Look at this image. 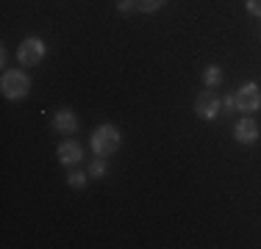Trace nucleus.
<instances>
[{"label":"nucleus","mask_w":261,"mask_h":249,"mask_svg":"<svg viewBox=\"0 0 261 249\" xmlns=\"http://www.w3.org/2000/svg\"><path fill=\"white\" fill-rule=\"evenodd\" d=\"M17 58H20V64H25V67H36L42 58H45V42L36 39V36H28V39L20 45V50H17Z\"/></svg>","instance_id":"4"},{"label":"nucleus","mask_w":261,"mask_h":249,"mask_svg":"<svg viewBox=\"0 0 261 249\" xmlns=\"http://www.w3.org/2000/svg\"><path fill=\"white\" fill-rule=\"evenodd\" d=\"M203 83L208 86V89H217V86L222 83V70L217 64H211V67H206V72H203Z\"/></svg>","instance_id":"9"},{"label":"nucleus","mask_w":261,"mask_h":249,"mask_svg":"<svg viewBox=\"0 0 261 249\" xmlns=\"http://www.w3.org/2000/svg\"><path fill=\"white\" fill-rule=\"evenodd\" d=\"M0 91L6 100H22L31 91V78L20 70H9L0 78Z\"/></svg>","instance_id":"2"},{"label":"nucleus","mask_w":261,"mask_h":249,"mask_svg":"<svg viewBox=\"0 0 261 249\" xmlns=\"http://www.w3.org/2000/svg\"><path fill=\"white\" fill-rule=\"evenodd\" d=\"M222 111V100L214 95L211 89L200 91L195 100V114L200 116V119H217V114Z\"/></svg>","instance_id":"5"},{"label":"nucleus","mask_w":261,"mask_h":249,"mask_svg":"<svg viewBox=\"0 0 261 249\" xmlns=\"http://www.w3.org/2000/svg\"><path fill=\"white\" fill-rule=\"evenodd\" d=\"M120 149V130H117V124H100V128L92 133V152L95 155H111Z\"/></svg>","instance_id":"1"},{"label":"nucleus","mask_w":261,"mask_h":249,"mask_svg":"<svg viewBox=\"0 0 261 249\" xmlns=\"http://www.w3.org/2000/svg\"><path fill=\"white\" fill-rule=\"evenodd\" d=\"M167 0H136V11H145V14H156Z\"/></svg>","instance_id":"11"},{"label":"nucleus","mask_w":261,"mask_h":249,"mask_svg":"<svg viewBox=\"0 0 261 249\" xmlns=\"http://www.w3.org/2000/svg\"><path fill=\"white\" fill-rule=\"evenodd\" d=\"M247 11L253 17H261V0H247Z\"/></svg>","instance_id":"14"},{"label":"nucleus","mask_w":261,"mask_h":249,"mask_svg":"<svg viewBox=\"0 0 261 249\" xmlns=\"http://www.w3.org/2000/svg\"><path fill=\"white\" fill-rule=\"evenodd\" d=\"M233 139L239 141V144H256V139H258V124L256 119H239L236 122V128H233Z\"/></svg>","instance_id":"6"},{"label":"nucleus","mask_w":261,"mask_h":249,"mask_svg":"<svg viewBox=\"0 0 261 249\" xmlns=\"http://www.w3.org/2000/svg\"><path fill=\"white\" fill-rule=\"evenodd\" d=\"M53 128L59 130V133H75L78 130V116L72 114L70 108H61L59 114L53 116Z\"/></svg>","instance_id":"8"},{"label":"nucleus","mask_w":261,"mask_h":249,"mask_svg":"<svg viewBox=\"0 0 261 249\" xmlns=\"http://www.w3.org/2000/svg\"><path fill=\"white\" fill-rule=\"evenodd\" d=\"M236 108L247 111V114H253V111L261 108V89L253 80H247V83L239 86V91H236Z\"/></svg>","instance_id":"3"},{"label":"nucleus","mask_w":261,"mask_h":249,"mask_svg":"<svg viewBox=\"0 0 261 249\" xmlns=\"http://www.w3.org/2000/svg\"><path fill=\"white\" fill-rule=\"evenodd\" d=\"M222 108H225V111H236V95H228L225 100H222Z\"/></svg>","instance_id":"15"},{"label":"nucleus","mask_w":261,"mask_h":249,"mask_svg":"<svg viewBox=\"0 0 261 249\" xmlns=\"http://www.w3.org/2000/svg\"><path fill=\"white\" fill-rule=\"evenodd\" d=\"M59 161L64 166H75V164H81L84 161V147L78 144V141H61L59 144Z\"/></svg>","instance_id":"7"},{"label":"nucleus","mask_w":261,"mask_h":249,"mask_svg":"<svg viewBox=\"0 0 261 249\" xmlns=\"http://www.w3.org/2000/svg\"><path fill=\"white\" fill-rule=\"evenodd\" d=\"M106 169H109V166H106V158H103V155H95V158L89 161V177H103Z\"/></svg>","instance_id":"10"},{"label":"nucleus","mask_w":261,"mask_h":249,"mask_svg":"<svg viewBox=\"0 0 261 249\" xmlns=\"http://www.w3.org/2000/svg\"><path fill=\"white\" fill-rule=\"evenodd\" d=\"M117 11H120V14H130V11H136V0H117Z\"/></svg>","instance_id":"13"},{"label":"nucleus","mask_w":261,"mask_h":249,"mask_svg":"<svg viewBox=\"0 0 261 249\" xmlns=\"http://www.w3.org/2000/svg\"><path fill=\"white\" fill-rule=\"evenodd\" d=\"M86 177H89V174H84V172H70L67 174V183H70V189H84Z\"/></svg>","instance_id":"12"}]
</instances>
